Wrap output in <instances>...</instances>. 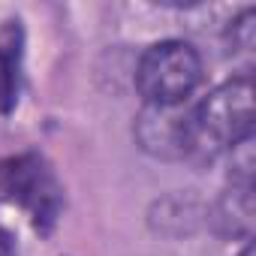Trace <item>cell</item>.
<instances>
[{"mask_svg":"<svg viewBox=\"0 0 256 256\" xmlns=\"http://www.w3.org/2000/svg\"><path fill=\"white\" fill-rule=\"evenodd\" d=\"M22 28L18 22H6L0 30V114H10L18 102L22 90Z\"/></svg>","mask_w":256,"mask_h":256,"instance_id":"cell-6","label":"cell"},{"mask_svg":"<svg viewBox=\"0 0 256 256\" xmlns=\"http://www.w3.org/2000/svg\"><path fill=\"white\" fill-rule=\"evenodd\" d=\"M229 40H232V48H238V52H250L253 48V10H244L241 18L232 22Z\"/></svg>","mask_w":256,"mask_h":256,"instance_id":"cell-7","label":"cell"},{"mask_svg":"<svg viewBox=\"0 0 256 256\" xmlns=\"http://www.w3.org/2000/svg\"><path fill=\"white\" fill-rule=\"evenodd\" d=\"M0 196L24 208L40 232H48L64 208V187L58 175L34 151L0 160Z\"/></svg>","mask_w":256,"mask_h":256,"instance_id":"cell-3","label":"cell"},{"mask_svg":"<svg viewBox=\"0 0 256 256\" xmlns=\"http://www.w3.org/2000/svg\"><path fill=\"white\" fill-rule=\"evenodd\" d=\"M241 256H253V247H250V244H247V247H244V250H241Z\"/></svg>","mask_w":256,"mask_h":256,"instance_id":"cell-9","label":"cell"},{"mask_svg":"<svg viewBox=\"0 0 256 256\" xmlns=\"http://www.w3.org/2000/svg\"><path fill=\"white\" fill-rule=\"evenodd\" d=\"M202 82V58L184 40L154 42L136 66V88L148 106H175Z\"/></svg>","mask_w":256,"mask_h":256,"instance_id":"cell-2","label":"cell"},{"mask_svg":"<svg viewBox=\"0 0 256 256\" xmlns=\"http://www.w3.org/2000/svg\"><path fill=\"white\" fill-rule=\"evenodd\" d=\"M0 256H16V238L6 229H0Z\"/></svg>","mask_w":256,"mask_h":256,"instance_id":"cell-8","label":"cell"},{"mask_svg":"<svg viewBox=\"0 0 256 256\" xmlns=\"http://www.w3.org/2000/svg\"><path fill=\"white\" fill-rule=\"evenodd\" d=\"M253 136V78L238 76L190 108V157L214 160Z\"/></svg>","mask_w":256,"mask_h":256,"instance_id":"cell-1","label":"cell"},{"mask_svg":"<svg viewBox=\"0 0 256 256\" xmlns=\"http://www.w3.org/2000/svg\"><path fill=\"white\" fill-rule=\"evenodd\" d=\"M190 108L187 102L175 106H148L136 120V139L142 151L160 160L190 157Z\"/></svg>","mask_w":256,"mask_h":256,"instance_id":"cell-4","label":"cell"},{"mask_svg":"<svg viewBox=\"0 0 256 256\" xmlns=\"http://www.w3.org/2000/svg\"><path fill=\"white\" fill-rule=\"evenodd\" d=\"M211 223L226 238H250L253 232V181H232L214 202Z\"/></svg>","mask_w":256,"mask_h":256,"instance_id":"cell-5","label":"cell"}]
</instances>
